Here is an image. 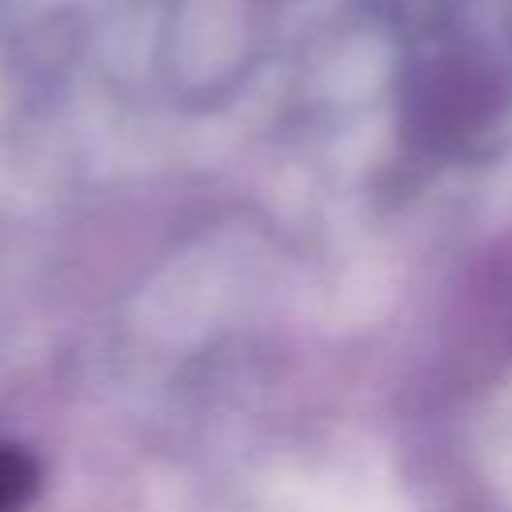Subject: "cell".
Listing matches in <instances>:
<instances>
[{"label":"cell","instance_id":"1","mask_svg":"<svg viewBox=\"0 0 512 512\" xmlns=\"http://www.w3.org/2000/svg\"><path fill=\"white\" fill-rule=\"evenodd\" d=\"M36 484H40L36 460L24 448L0 440V512H20L32 500Z\"/></svg>","mask_w":512,"mask_h":512}]
</instances>
